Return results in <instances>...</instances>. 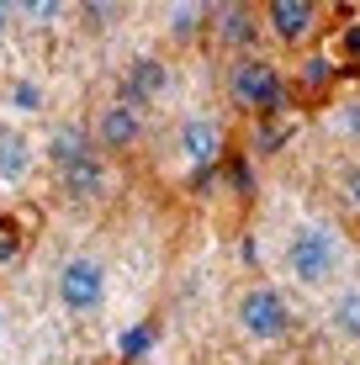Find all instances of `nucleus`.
I'll return each mask as SVG.
<instances>
[{
	"mask_svg": "<svg viewBox=\"0 0 360 365\" xmlns=\"http://www.w3.org/2000/svg\"><path fill=\"white\" fill-rule=\"evenodd\" d=\"M202 16H207V6H175V16H170V27H175V32L185 37V32H191V27H196V21H202Z\"/></svg>",
	"mask_w": 360,
	"mask_h": 365,
	"instance_id": "18",
	"label": "nucleus"
},
{
	"mask_svg": "<svg viewBox=\"0 0 360 365\" xmlns=\"http://www.w3.org/2000/svg\"><path fill=\"white\" fill-rule=\"evenodd\" d=\"M217 43L239 48V53L250 58V53H254V43H259V21H254V11H250V6H222V11H217Z\"/></svg>",
	"mask_w": 360,
	"mask_h": 365,
	"instance_id": "10",
	"label": "nucleus"
},
{
	"mask_svg": "<svg viewBox=\"0 0 360 365\" xmlns=\"http://www.w3.org/2000/svg\"><path fill=\"white\" fill-rule=\"evenodd\" d=\"M58 307L69 318H96L106 307V265L96 255H69L58 265Z\"/></svg>",
	"mask_w": 360,
	"mask_h": 365,
	"instance_id": "2",
	"label": "nucleus"
},
{
	"mask_svg": "<svg viewBox=\"0 0 360 365\" xmlns=\"http://www.w3.org/2000/svg\"><path fill=\"white\" fill-rule=\"evenodd\" d=\"M21 21H32V27H53V21H64V0H21V6H11Z\"/></svg>",
	"mask_w": 360,
	"mask_h": 365,
	"instance_id": "15",
	"label": "nucleus"
},
{
	"mask_svg": "<svg viewBox=\"0 0 360 365\" xmlns=\"http://www.w3.org/2000/svg\"><path fill=\"white\" fill-rule=\"evenodd\" d=\"M6 329H11V323H6V307H0V339H6Z\"/></svg>",
	"mask_w": 360,
	"mask_h": 365,
	"instance_id": "22",
	"label": "nucleus"
},
{
	"mask_svg": "<svg viewBox=\"0 0 360 365\" xmlns=\"http://www.w3.org/2000/svg\"><path fill=\"white\" fill-rule=\"evenodd\" d=\"M228 96L233 106L244 111H276L281 101H287V80H281V69L270 64V58H239V64L228 69Z\"/></svg>",
	"mask_w": 360,
	"mask_h": 365,
	"instance_id": "3",
	"label": "nucleus"
},
{
	"mask_svg": "<svg viewBox=\"0 0 360 365\" xmlns=\"http://www.w3.org/2000/svg\"><path fill=\"white\" fill-rule=\"evenodd\" d=\"M11 21H16V11H11L6 0H0V43H6V37H11Z\"/></svg>",
	"mask_w": 360,
	"mask_h": 365,
	"instance_id": "20",
	"label": "nucleus"
},
{
	"mask_svg": "<svg viewBox=\"0 0 360 365\" xmlns=\"http://www.w3.org/2000/svg\"><path fill=\"white\" fill-rule=\"evenodd\" d=\"M344 265H350V244H344V233L324 217L302 222V228L287 238V270H292L297 286H329Z\"/></svg>",
	"mask_w": 360,
	"mask_h": 365,
	"instance_id": "1",
	"label": "nucleus"
},
{
	"mask_svg": "<svg viewBox=\"0 0 360 365\" xmlns=\"http://www.w3.org/2000/svg\"><path fill=\"white\" fill-rule=\"evenodd\" d=\"M6 106H11V111H21V117H43V106H48V85H43V80H32V74H21V80H11V85H6Z\"/></svg>",
	"mask_w": 360,
	"mask_h": 365,
	"instance_id": "14",
	"label": "nucleus"
},
{
	"mask_svg": "<svg viewBox=\"0 0 360 365\" xmlns=\"http://www.w3.org/2000/svg\"><path fill=\"white\" fill-rule=\"evenodd\" d=\"M344 201H350V207L360 212V159H355L350 170H344Z\"/></svg>",
	"mask_w": 360,
	"mask_h": 365,
	"instance_id": "19",
	"label": "nucleus"
},
{
	"mask_svg": "<svg viewBox=\"0 0 360 365\" xmlns=\"http://www.w3.org/2000/svg\"><path fill=\"white\" fill-rule=\"evenodd\" d=\"M117 344H122V355H128V360H143L148 349H154V329H148V323H133V329H122Z\"/></svg>",
	"mask_w": 360,
	"mask_h": 365,
	"instance_id": "16",
	"label": "nucleus"
},
{
	"mask_svg": "<svg viewBox=\"0 0 360 365\" xmlns=\"http://www.w3.org/2000/svg\"><path fill=\"white\" fill-rule=\"evenodd\" d=\"M58 175H64V191H69V196H101L106 180H111V170H106L101 154L80 159V165H69V170H58Z\"/></svg>",
	"mask_w": 360,
	"mask_h": 365,
	"instance_id": "12",
	"label": "nucleus"
},
{
	"mask_svg": "<svg viewBox=\"0 0 360 365\" xmlns=\"http://www.w3.org/2000/svg\"><path fill=\"white\" fill-rule=\"evenodd\" d=\"M159 96H170V64L165 58H154V53H138L128 64V74H122V106H148V101H159Z\"/></svg>",
	"mask_w": 360,
	"mask_h": 365,
	"instance_id": "5",
	"label": "nucleus"
},
{
	"mask_svg": "<svg viewBox=\"0 0 360 365\" xmlns=\"http://www.w3.org/2000/svg\"><path fill=\"white\" fill-rule=\"evenodd\" d=\"M85 16H91V21H111V16H117V6H85Z\"/></svg>",
	"mask_w": 360,
	"mask_h": 365,
	"instance_id": "21",
	"label": "nucleus"
},
{
	"mask_svg": "<svg viewBox=\"0 0 360 365\" xmlns=\"http://www.w3.org/2000/svg\"><path fill=\"white\" fill-rule=\"evenodd\" d=\"M239 329L259 339V344H270V339H281L292 329V307L287 297L276 292V286H250V292L239 297Z\"/></svg>",
	"mask_w": 360,
	"mask_h": 365,
	"instance_id": "4",
	"label": "nucleus"
},
{
	"mask_svg": "<svg viewBox=\"0 0 360 365\" xmlns=\"http://www.w3.org/2000/svg\"><path fill=\"white\" fill-rule=\"evenodd\" d=\"M96 143L101 148H133L143 138V111L122 106V101H111V106H101V117H96Z\"/></svg>",
	"mask_w": 360,
	"mask_h": 365,
	"instance_id": "8",
	"label": "nucleus"
},
{
	"mask_svg": "<svg viewBox=\"0 0 360 365\" xmlns=\"http://www.w3.org/2000/svg\"><path fill=\"white\" fill-rule=\"evenodd\" d=\"M222 138H228V133H222V122L217 117H185L180 122V154L185 159H191V165H217V159H222Z\"/></svg>",
	"mask_w": 360,
	"mask_h": 365,
	"instance_id": "6",
	"label": "nucleus"
},
{
	"mask_svg": "<svg viewBox=\"0 0 360 365\" xmlns=\"http://www.w3.org/2000/svg\"><path fill=\"white\" fill-rule=\"evenodd\" d=\"M329 329L339 339H360V286H344V292L329 302Z\"/></svg>",
	"mask_w": 360,
	"mask_h": 365,
	"instance_id": "13",
	"label": "nucleus"
},
{
	"mask_svg": "<svg viewBox=\"0 0 360 365\" xmlns=\"http://www.w3.org/2000/svg\"><path fill=\"white\" fill-rule=\"evenodd\" d=\"M334 133H344V138H355V143H360V96H350L339 111H334Z\"/></svg>",
	"mask_w": 360,
	"mask_h": 365,
	"instance_id": "17",
	"label": "nucleus"
},
{
	"mask_svg": "<svg viewBox=\"0 0 360 365\" xmlns=\"http://www.w3.org/2000/svg\"><path fill=\"white\" fill-rule=\"evenodd\" d=\"M37 154H32V138L21 128H0V185H21L32 175Z\"/></svg>",
	"mask_w": 360,
	"mask_h": 365,
	"instance_id": "9",
	"label": "nucleus"
},
{
	"mask_svg": "<svg viewBox=\"0 0 360 365\" xmlns=\"http://www.w3.org/2000/svg\"><path fill=\"white\" fill-rule=\"evenodd\" d=\"M265 21H270V32H276L281 43H307L313 27H318V6L313 0H270Z\"/></svg>",
	"mask_w": 360,
	"mask_h": 365,
	"instance_id": "7",
	"label": "nucleus"
},
{
	"mask_svg": "<svg viewBox=\"0 0 360 365\" xmlns=\"http://www.w3.org/2000/svg\"><path fill=\"white\" fill-rule=\"evenodd\" d=\"M43 154L53 159L58 170H69V165H80V159H91L96 148H91V138H85V128H74V122H58V128L48 133Z\"/></svg>",
	"mask_w": 360,
	"mask_h": 365,
	"instance_id": "11",
	"label": "nucleus"
}]
</instances>
